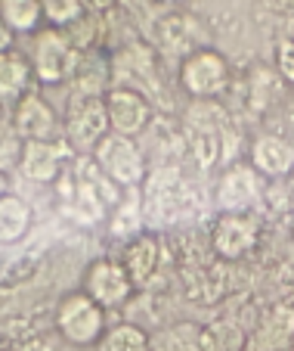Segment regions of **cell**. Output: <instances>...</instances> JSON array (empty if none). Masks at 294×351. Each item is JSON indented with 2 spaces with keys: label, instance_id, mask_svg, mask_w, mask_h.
I'll list each match as a JSON object with an SVG mask.
<instances>
[{
  "label": "cell",
  "instance_id": "obj_1",
  "mask_svg": "<svg viewBox=\"0 0 294 351\" xmlns=\"http://www.w3.org/2000/svg\"><path fill=\"white\" fill-rule=\"evenodd\" d=\"M25 56H28V62H31V72H34V78H38V84L59 87L75 78L84 50L75 44L66 28L44 25L34 34H28Z\"/></svg>",
  "mask_w": 294,
  "mask_h": 351
},
{
  "label": "cell",
  "instance_id": "obj_2",
  "mask_svg": "<svg viewBox=\"0 0 294 351\" xmlns=\"http://www.w3.org/2000/svg\"><path fill=\"white\" fill-rule=\"evenodd\" d=\"M59 336L75 348H96V342L109 330V311L99 308L84 289L66 292L59 298L56 314H53Z\"/></svg>",
  "mask_w": 294,
  "mask_h": 351
},
{
  "label": "cell",
  "instance_id": "obj_3",
  "mask_svg": "<svg viewBox=\"0 0 294 351\" xmlns=\"http://www.w3.org/2000/svg\"><path fill=\"white\" fill-rule=\"evenodd\" d=\"M111 134L103 97H68L62 115V140L72 156H93L96 146Z\"/></svg>",
  "mask_w": 294,
  "mask_h": 351
},
{
  "label": "cell",
  "instance_id": "obj_4",
  "mask_svg": "<svg viewBox=\"0 0 294 351\" xmlns=\"http://www.w3.org/2000/svg\"><path fill=\"white\" fill-rule=\"evenodd\" d=\"M93 165L109 178L118 190H133V186L146 184L149 178V159H146L143 146L131 137L121 134H109L93 153Z\"/></svg>",
  "mask_w": 294,
  "mask_h": 351
},
{
  "label": "cell",
  "instance_id": "obj_5",
  "mask_svg": "<svg viewBox=\"0 0 294 351\" xmlns=\"http://www.w3.org/2000/svg\"><path fill=\"white\" fill-rule=\"evenodd\" d=\"M109 69L111 87H131L143 97H152V90H158L161 84V60H158L155 47L143 44V40L118 47V53L109 60Z\"/></svg>",
  "mask_w": 294,
  "mask_h": 351
},
{
  "label": "cell",
  "instance_id": "obj_6",
  "mask_svg": "<svg viewBox=\"0 0 294 351\" xmlns=\"http://www.w3.org/2000/svg\"><path fill=\"white\" fill-rule=\"evenodd\" d=\"M176 78H180V87H183L192 99H214V97H223L232 72H229V62L220 50H214V47H198L189 56H183Z\"/></svg>",
  "mask_w": 294,
  "mask_h": 351
},
{
  "label": "cell",
  "instance_id": "obj_7",
  "mask_svg": "<svg viewBox=\"0 0 294 351\" xmlns=\"http://www.w3.org/2000/svg\"><path fill=\"white\" fill-rule=\"evenodd\" d=\"M263 224L254 212H223L211 227V249L220 261H242L260 245Z\"/></svg>",
  "mask_w": 294,
  "mask_h": 351
},
{
  "label": "cell",
  "instance_id": "obj_8",
  "mask_svg": "<svg viewBox=\"0 0 294 351\" xmlns=\"http://www.w3.org/2000/svg\"><path fill=\"white\" fill-rule=\"evenodd\" d=\"M81 289L96 302L105 311L124 308L137 292V283L131 280V274L124 271V265L118 258H96L84 274V286Z\"/></svg>",
  "mask_w": 294,
  "mask_h": 351
},
{
  "label": "cell",
  "instance_id": "obj_9",
  "mask_svg": "<svg viewBox=\"0 0 294 351\" xmlns=\"http://www.w3.org/2000/svg\"><path fill=\"white\" fill-rule=\"evenodd\" d=\"M103 103H105V115H109L111 134L137 140L139 134L149 131L155 109H152V99L143 97L139 90H131V87H109Z\"/></svg>",
  "mask_w": 294,
  "mask_h": 351
},
{
  "label": "cell",
  "instance_id": "obj_10",
  "mask_svg": "<svg viewBox=\"0 0 294 351\" xmlns=\"http://www.w3.org/2000/svg\"><path fill=\"white\" fill-rule=\"evenodd\" d=\"M10 125L22 140H62V115L40 93H28L10 109Z\"/></svg>",
  "mask_w": 294,
  "mask_h": 351
},
{
  "label": "cell",
  "instance_id": "obj_11",
  "mask_svg": "<svg viewBox=\"0 0 294 351\" xmlns=\"http://www.w3.org/2000/svg\"><path fill=\"white\" fill-rule=\"evenodd\" d=\"M68 159H72V149L66 146V140H25L16 171L34 184H53Z\"/></svg>",
  "mask_w": 294,
  "mask_h": 351
},
{
  "label": "cell",
  "instance_id": "obj_12",
  "mask_svg": "<svg viewBox=\"0 0 294 351\" xmlns=\"http://www.w3.org/2000/svg\"><path fill=\"white\" fill-rule=\"evenodd\" d=\"M263 199V178L248 165L235 162L223 171L220 186H217V202L223 212H254Z\"/></svg>",
  "mask_w": 294,
  "mask_h": 351
},
{
  "label": "cell",
  "instance_id": "obj_13",
  "mask_svg": "<svg viewBox=\"0 0 294 351\" xmlns=\"http://www.w3.org/2000/svg\"><path fill=\"white\" fill-rule=\"evenodd\" d=\"M251 168L267 180L288 178L294 171V143L282 134H260L251 143Z\"/></svg>",
  "mask_w": 294,
  "mask_h": 351
},
{
  "label": "cell",
  "instance_id": "obj_14",
  "mask_svg": "<svg viewBox=\"0 0 294 351\" xmlns=\"http://www.w3.org/2000/svg\"><path fill=\"white\" fill-rule=\"evenodd\" d=\"M34 78L31 72V62L22 50H7L0 53V106L3 109H13L19 99H25L28 93H34Z\"/></svg>",
  "mask_w": 294,
  "mask_h": 351
},
{
  "label": "cell",
  "instance_id": "obj_15",
  "mask_svg": "<svg viewBox=\"0 0 294 351\" xmlns=\"http://www.w3.org/2000/svg\"><path fill=\"white\" fill-rule=\"evenodd\" d=\"M121 265H124V271L131 274V280L139 286H146L152 277H155L158 265H161V245H158V237H152V233H139V237H133L131 243L124 245V252H121Z\"/></svg>",
  "mask_w": 294,
  "mask_h": 351
},
{
  "label": "cell",
  "instance_id": "obj_16",
  "mask_svg": "<svg viewBox=\"0 0 294 351\" xmlns=\"http://www.w3.org/2000/svg\"><path fill=\"white\" fill-rule=\"evenodd\" d=\"M34 224V212L22 196L16 193H3L0 196V245L19 243Z\"/></svg>",
  "mask_w": 294,
  "mask_h": 351
},
{
  "label": "cell",
  "instance_id": "obj_17",
  "mask_svg": "<svg viewBox=\"0 0 294 351\" xmlns=\"http://www.w3.org/2000/svg\"><path fill=\"white\" fill-rule=\"evenodd\" d=\"M198 32V22L186 13H168L164 19H158L155 25V38L164 50H176V53L189 56L192 50H198L196 44L189 40V34Z\"/></svg>",
  "mask_w": 294,
  "mask_h": 351
},
{
  "label": "cell",
  "instance_id": "obj_18",
  "mask_svg": "<svg viewBox=\"0 0 294 351\" xmlns=\"http://www.w3.org/2000/svg\"><path fill=\"white\" fill-rule=\"evenodd\" d=\"M198 351H248V332L235 320H214L198 330Z\"/></svg>",
  "mask_w": 294,
  "mask_h": 351
},
{
  "label": "cell",
  "instance_id": "obj_19",
  "mask_svg": "<svg viewBox=\"0 0 294 351\" xmlns=\"http://www.w3.org/2000/svg\"><path fill=\"white\" fill-rule=\"evenodd\" d=\"M0 22L13 34H34L44 28L40 0H0Z\"/></svg>",
  "mask_w": 294,
  "mask_h": 351
},
{
  "label": "cell",
  "instance_id": "obj_20",
  "mask_svg": "<svg viewBox=\"0 0 294 351\" xmlns=\"http://www.w3.org/2000/svg\"><path fill=\"white\" fill-rule=\"evenodd\" d=\"M96 351H155V348H152V339L143 326L121 320V324L105 330V336L96 342Z\"/></svg>",
  "mask_w": 294,
  "mask_h": 351
},
{
  "label": "cell",
  "instance_id": "obj_21",
  "mask_svg": "<svg viewBox=\"0 0 294 351\" xmlns=\"http://www.w3.org/2000/svg\"><path fill=\"white\" fill-rule=\"evenodd\" d=\"M44 22L56 28H72L78 19L90 13V0H40Z\"/></svg>",
  "mask_w": 294,
  "mask_h": 351
},
{
  "label": "cell",
  "instance_id": "obj_22",
  "mask_svg": "<svg viewBox=\"0 0 294 351\" xmlns=\"http://www.w3.org/2000/svg\"><path fill=\"white\" fill-rule=\"evenodd\" d=\"M22 146H25V140L16 134V128L10 125V121H0V171L10 174L19 165Z\"/></svg>",
  "mask_w": 294,
  "mask_h": 351
},
{
  "label": "cell",
  "instance_id": "obj_23",
  "mask_svg": "<svg viewBox=\"0 0 294 351\" xmlns=\"http://www.w3.org/2000/svg\"><path fill=\"white\" fill-rule=\"evenodd\" d=\"M276 75L285 84H294V38H282L276 44Z\"/></svg>",
  "mask_w": 294,
  "mask_h": 351
},
{
  "label": "cell",
  "instance_id": "obj_24",
  "mask_svg": "<svg viewBox=\"0 0 294 351\" xmlns=\"http://www.w3.org/2000/svg\"><path fill=\"white\" fill-rule=\"evenodd\" d=\"M13 40H16V34L10 32L3 22H0V53H7V50H13Z\"/></svg>",
  "mask_w": 294,
  "mask_h": 351
},
{
  "label": "cell",
  "instance_id": "obj_25",
  "mask_svg": "<svg viewBox=\"0 0 294 351\" xmlns=\"http://www.w3.org/2000/svg\"><path fill=\"white\" fill-rule=\"evenodd\" d=\"M3 193H10V178H7V171H0V196Z\"/></svg>",
  "mask_w": 294,
  "mask_h": 351
},
{
  "label": "cell",
  "instance_id": "obj_26",
  "mask_svg": "<svg viewBox=\"0 0 294 351\" xmlns=\"http://www.w3.org/2000/svg\"><path fill=\"white\" fill-rule=\"evenodd\" d=\"M288 196H291V208H294V171L288 174Z\"/></svg>",
  "mask_w": 294,
  "mask_h": 351
},
{
  "label": "cell",
  "instance_id": "obj_27",
  "mask_svg": "<svg viewBox=\"0 0 294 351\" xmlns=\"http://www.w3.org/2000/svg\"><path fill=\"white\" fill-rule=\"evenodd\" d=\"M155 3H164V7H180V3H189V0H155Z\"/></svg>",
  "mask_w": 294,
  "mask_h": 351
},
{
  "label": "cell",
  "instance_id": "obj_28",
  "mask_svg": "<svg viewBox=\"0 0 294 351\" xmlns=\"http://www.w3.org/2000/svg\"><path fill=\"white\" fill-rule=\"evenodd\" d=\"M0 121H3V106H0Z\"/></svg>",
  "mask_w": 294,
  "mask_h": 351
},
{
  "label": "cell",
  "instance_id": "obj_29",
  "mask_svg": "<svg viewBox=\"0 0 294 351\" xmlns=\"http://www.w3.org/2000/svg\"><path fill=\"white\" fill-rule=\"evenodd\" d=\"M291 237H294V218H291Z\"/></svg>",
  "mask_w": 294,
  "mask_h": 351
}]
</instances>
